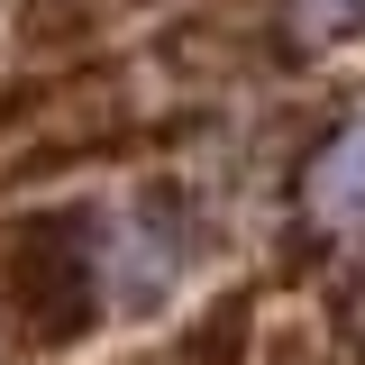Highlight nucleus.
Masks as SVG:
<instances>
[{
    "label": "nucleus",
    "instance_id": "obj_2",
    "mask_svg": "<svg viewBox=\"0 0 365 365\" xmlns=\"http://www.w3.org/2000/svg\"><path fill=\"white\" fill-rule=\"evenodd\" d=\"M302 19L319 37H347V28H365V0H302Z\"/></svg>",
    "mask_w": 365,
    "mask_h": 365
},
{
    "label": "nucleus",
    "instance_id": "obj_1",
    "mask_svg": "<svg viewBox=\"0 0 365 365\" xmlns=\"http://www.w3.org/2000/svg\"><path fill=\"white\" fill-rule=\"evenodd\" d=\"M311 210L319 220H365V128H347L311 165Z\"/></svg>",
    "mask_w": 365,
    "mask_h": 365
}]
</instances>
